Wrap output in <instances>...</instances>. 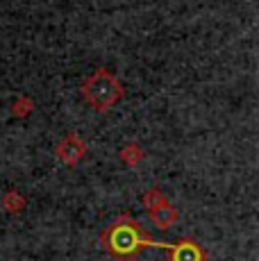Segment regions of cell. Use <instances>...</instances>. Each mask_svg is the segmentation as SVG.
Masks as SVG:
<instances>
[{
    "mask_svg": "<svg viewBox=\"0 0 259 261\" xmlns=\"http://www.w3.org/2000/svg\"><path fill=\"white\" fill-rule=\"evenodd\" d=\"M32 109H34V105H32V100H30L28 95H18V98L14 100V105H12V114L16 118H25L28 114H32Z\"/></svg>",
    "mask_w": 259,
    "mask_h": 261,
    "instance_id": "obj_8",
    "label": "cell"
},
{
    "mask_svg": "<svg viewBox=\"0 0 259 261\" xmlns=\"http://www.w3.org/2000/svg\"><path fill=\"white\" fill-rule=\"evenodd\" d=\"M80 93H82L84 102L96 112H109L125 95L123 84L107 68H96L89 77H84L82 84H80Z\"/></svg>",
    "mask_w": 259,
    "mask_h": 261,
    "instance_id": "obj_2",
    "label": "cell"
},
{
    "mask_svg": "<svg viewBox=\"0 0 259 261\" xmlns=\"http://www.w3.org/2000/svg\"><path fill=\"white\" fill-rule=\"evenodd\" d=\"M118 157H121V162L123 164H127V166H137V164H141V159H143V150H141V145H137V143H127V145H123L121 148V152H118Z\"/></svg>",
    "mask_w": 259,
    "mask_h": 261,
    "instance_id": "obj_6",
    "label": "cell"
},
{
    "mask_svg": "<svg viewBox=\"0 0 259 261\" xmlns=\"http://www.w3.org/2000/svg\"><path fill=\"white\" fill-rule=\"evenodd\" d=\"M87 154V143L77 137V134H66L57 145H55V157L64 164V166H77Z\"/></svg>",
    "mask_w": 259,
    "mask_h": 261,
    "instance_id": "obj_3",
    "label": "cell"
},
{
    "mask_svg": "<svg viewBox=\"0 0 259 261\" xmlns=\"http://www.w3.org/2000/svg\"><path fill=\"white\" fill-rule=\"evenodd\" d=\"M164 200H166V195H164L157 187H152V189H148L146 193H143L141 202H143V207H146V209H150V207H155V204L164 202Z\"/></svg>",
    "mask_w": 259,
    "mask_h": 261,
    "instance_id": "obj_9",
    "label": "cell"
},
{
    "mask_svg": "<svg viewBox=\"0 0 259 261\" xmlns=\"http://www.w3.org/2000/svg\"><path fill=\"white\" fill-rule=\"evenodd\" d=\"M146 212H148L150 223L155 225V227H159V229H171L173 225L177 223V212H175V207L168 202V198L164 200V202L155 204V207L146 209Z\"/></svg>",
    "mask_w": 259,
    "mask_h": 261,
    "instance_id": "obj_4",
    "label": "cell"
},
{
    "mask_svg": "<svg viewBox=\"0 0 259 261\" xmlns=\"http://www.w3.org/2000/svg\"><path fill=\"white\" fill-rule=\"evenodd\" d=\"M171 261H205V250L191 239H182L171 245Z\"/></svg>",
    "mask_w": 259,
    "mask_h": 261,
    "instance_id": "obj_5",
    "label": "cell"
},
{
    "mask_svg": "<svg viewBox=\"0 0 259 261\" xmlns=\"http://www.w3.org/2000/svg\"><path fill=\"white\" fill-rule=\"evenodd\" d=\"M100 248L107 254H112L116 261H134L146 248H166L171 250V243L155 241L141 229V225L130 214H121L102 229Z\"/></svg>",
    "mask_w": 259,
    "mask_h": 261,
    "instance_id": "obj_1",
    "label": "cell"
},
{
    "mask_svg": "<svg viewBox=\"0 0 259 261\" xmlns=\"http://www.w3.org/2000/svg\"><path fill=\"white\" fill-rule=\"evenodd\" d=\"M23 207H25V198L18 191H7L3 195V209L7 214H18V212H23Z\"/></svg>",
    "mask_w": 259,
    "mask_h": 261,
    "instance_id": "obj_7",
    "label": "cell"
}]
</instances>
